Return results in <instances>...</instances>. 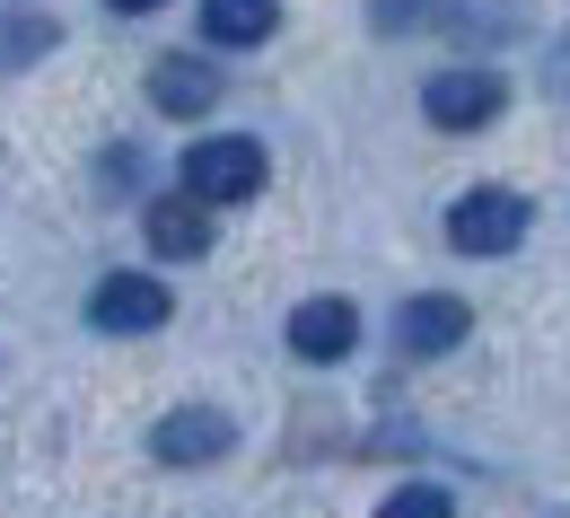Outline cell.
<instances>
[{"label":"cell","mask_w":570,"mask_h":518,"mask_svg":"<svg viewBox=\"0 0 570 518\" xmlns=\"http://www.w3.org/2000/svg\"><path fill=\"white\" fill-rule=\"evenodd\" d=\"M264 176H273V167H264V141H246V133H212V141L185 149V194L212 203V212L219 203H255Z\"/></svg>","instance_id":"cell-1"},{"label":"cell","mask_w":570,"mask_h":518,"mask_svg":"<svg viewBox=\"0 0 570 518\" xmlns=\"http://www.w3.org/2000/svg\"><path fill=\"white\" fill-rule=\"evenodd\" d=\"M352 343H360V307L352 299H298V307H289V352H298V361L325 370V361H343Z\"/></svg>","instance_id":"cell-7"},{"label":"cell","mask_w":570,"mask_h":518,"mask_svg":"<svg viewBox=\"0 0 570 518\" xmlns=\"http://www.w3.org/2000/svg\"><path fill=\"white\" fill-rule=\"evenodd\" d=\"M273 27H282V0H203V45L246 53V45H264Z\"/></svg>","instance_id":"cell-10"},{"label":"cell","mask_w":570,"mask_h":518,"mask_svg":"<svg viewBox=\"0 0 570 518\" xmlns=\"http://www.w3.org/2000/svg\"><path fill=\"white\" fill-rule=\"evenodd\" d=\"M228 448H237V422L212 413V404H176V413L149 431V457H158V466H219Z\"/></svg>","instance_id":"cell-6"},{"label":"cell","mask_w":570,"mask_h":518,"mask_svg":"<svg viewBox=\"0 0 570 518\" xmlns=\"http://www.w3.org/2000/svg\"><path fill=\"white\" fill-rule=\"evenodd\" d=\"M115 18H149V9H167V0H106Z\"/></svg>","instance_id":"cell-15"},{"label":"cell","mask_w":570,"mask_h":518,"mask_svg":"<svg viewBox=\"0 0 570 518\" xmlns=\"http://www.w3.org/2000/svg\"><path fill=\"white\" fill-rule=\"evenodd\" d=\"M377 518H456V501L439 492V483H404V492H386Z\"/></svg>","instance_id":"cell-12"},{"label":"cell","mask_w":570,"mask_h":518,"mask_svg":"<svg viewBox=\"0 0 570 518\" xmlns=\"http://www.w3.org/2000/svg\"><path fill=\"white\" fill-rule=\"evenodd\" d=\"M149 106H158V115H212L219 71L203 53H167V62H149Z\"/></svg>","instance_id":"cell-9"},{"label":"cell","mask_w":570,"mask_h":518,"mask_svg":"<svg viewBox=\"0 0 570 518\" xmlns=\"http://www.w3.org/2000/svg\"><path fill=\"white\" fill-rule=\"evenodd\" d=\"M509 18H527V0H465L456 9V36H483V27H509Z\"/></svg>","instance_id":"cell-13"},{"label":"cell","mask_w":570,"mask_h":518,"mask_svg":"<svg viewBox=\"0 0 570 518\" xmlns=\"http://www.w3.org/2000/svg\"><path fill=\"white\" fill-rule=\"evenodd\" d=\"M149 246L167 255V264H194V255H212V203H194V194H158L141 212Z\"/></svg>","instance_id":"cell-8"},{"label":"cell","mask_w":570,"mask_h":518,"mask_svg":"<svg viewBox=\"0 0 570 518\" xmlns=\"http://www.w3.org/2000/svg\"><path fill=\"white\" fill-rule=\"evenodd\" d=\"M500 106H509V79L483 71V62H456V71H439L422 88V115L439 124V133H483Z\"/></svg>","instance_id":"cell-3"},{"label":"cell","mask_w":570,"mask_h":518,"mask_svg":"<svg viewBox=\"0 0 570 518\" xmlns=\"http://www.w3.org/2000/svg\"><path fill=\"white\" fill-rule=\"evenodd\" d=\"M53 45H62V27H53V18H36V9L0 18V71H27V62H45Z\"/></svg>","instance_id":"cell-11"},{"label":"cell","mask_w":570,"mask_h":518,"mask_svg":"<svg viewBox=\"0 0 570 518\" xmlns=\"http://www.w3.org/2000/svg\"><path fill=\"white\" fill-rule=\"evenodd\" d=\"M167 316H176V299H167V282H149V273H106L88 291V325L97 334H158Z\"/></svg>","instance_id":"cell-4"},{"label":"cell","mask_w":570,"mask_h":518,"mask_svg":"<svg viewBox=\"0 0 570 518\" xmlns=\"http://www.w3.org/2000/svg\"><path fill=\"white\" fill-rule=\"evenodd\" d=\"M430 18V0H368V27L377 36H404V27H422Z\"/></svg>","instance_id":"cell-14"},{"label":"cell","mask_w":570,"mask_h":518,"mask_svg":"<svg viewBox=\"0 0 570 518\" xmlns=\"http://www.w3.org/2000/svg\"><path fill=\"white\" fill-rule=\"evenodd\" d=\"M465 334H474V307L448 299V291H422V299L395 307V352H404V361H439V352H456Z\"/></svg>","instance_id":"cell-5"},{"label":"cell","mask_w":570,"mask_h":518,"mask_svg":"<svg viewBox=\"0 0 570 518\" xmlns=\"http://www.w3.org/2000/svg\"><path fill=\"white\" fill-rule=\"evenodd\" d=\"M527 221H535L527 194H509V185H474V194L448 203V246H456V255H518Z\"/></svg>","instance_id":"cell-2"}]
</instances>
